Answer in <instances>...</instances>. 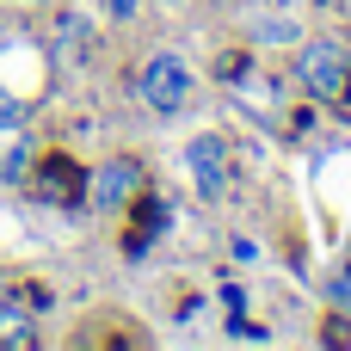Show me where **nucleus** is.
Listing matches in <instances>:
<instances>
[{"instance_id": "1", "label": "nucleus", "mask_w": 351, "mask_h": 351, "mask_svg": "<svg viewBox=\"0 0 351 351\" xmlns=\"http://www.w3.org/2000/svg\"><path fill=\"white\" fill-rule=\"evenodd\" d=\"M191 93H197V74H191V62H185L179 49H154V56L136 68V99H142L154 117H179V111L191 105Z\"/></svg>"}, {"instance_id": "2", "label": "nucleus", "mask_w": 351, "mask_h": 351, "mask_svg": "<svg viewBox=\"0 0 351 351\" xmlns=\"http://www.w3.org/2000/svg\"><path fill=\"white\" fill-rule=\"evenodd\" d=\"M296 86L308 93V99H346L351 86V56L346 43H333V37H315V43H296Z\"/></svg>"}, {"instance_id": "3", "label": "nucleus", "mask_w": 351, "mask_h": 351, "mask_svg": "<svg viewBox=\"0 0 351 351\" xmlns=\"http://www.w3.org/2000/svg\"><path fill=\"white\" fill-rule=\"evenodd\" d=\"M185 179H191V191H197L204 204H216V197L228 191V142H222L216 130H197V136L185 142Z\"/></svg>"}, {"instance_id": "4", "label": "nucleus", "mask_w": 351, "mask_h": 351, "mask_svg": "<svg viewBox=\"0 0 351 351\" xmlns=\"http://www.w3.org/2000/svg\"><path fill=\"white\" fill-rule=\"evenodd\" d=\"M136 185H142V167H136V160H105V167L86 179V197H93L99 210H123V204L136 197Z\"/></svg>"}, {"instance_id": "5", "label": "nucleus", "mask_w": 351, "mask_h": 351, "mask_svg": "<svg viewBox=\"0 0 351 351\" xmlns=\"http://www.w3.org/2000/svg\"><path fill=\"white\" fill-rule=\"evenodd\" d=\"M247 37L253 43H302V19L296 12H253L247 19Z\"/></svg>"}, {"instance_id": "6", "label": "nucleus", "mask_w": 351, "mask_h": 351, "mask_svg": "<svg viewBox=\"0 0 351 351\" xmlns=\"http://www.w3.org/2000/svg\"><path fill=\"white\" fill-rule=\"evenodd\" d=\"M19 123H25V111H19V99H12V93L0 86V136H12Z\"/></svg>"}, {"instance_id": "7", "label": "nucleus", "mask_w": 351, "mask_h": 351, "mask_svg": "<svg viewBox=\"0 0 351 351\" xmlns=\"http://www.w3.org/2000/svg\"><path fill=\"white\" fill-rule=\"evenodd\" d=\"M327 290H333V302H339V308L351 315V265L339 271V278H333V284H327Z\"/></svg>"}, {"instance_id": "8", "label": "nucleus", "mask_w": 351, "mask_h": 351, "mask_svg": "<svg viewBox=\"0 0 351 351\" xmlns=\"http://www.w3.org/2000/svg\"><path fill=\"white\" fill-rule=\"evenodd\" d=\"M25 6H43V0H25Z\"/></svg>"}, {"instance_id": "9", "label": "nucleus", "mask_w": 351, "mask_h": 351, "mask_svg": "<svg viewBox=\"0 0 351 351\" xmlns=\"http://www.w3.org/2000/svg\"><path fill=\"white\" fill-rule=\"evenodd\" d=\"M160 6H173V0H160Z\"/></svg>"}, {"instance_id": "10", "label": "nucleus", "mask_w": 351, "mask_h": 351, "mask_svg": "<svg viewBox=\"0 0 351 351\" xmlns=\"http://www.w3.org/2000/svg\"><path fill=\"white\" fill-rule=\"evenodd\" d=\"M339 6H351V0H339Z\"/></svg>"}]
</instances>
